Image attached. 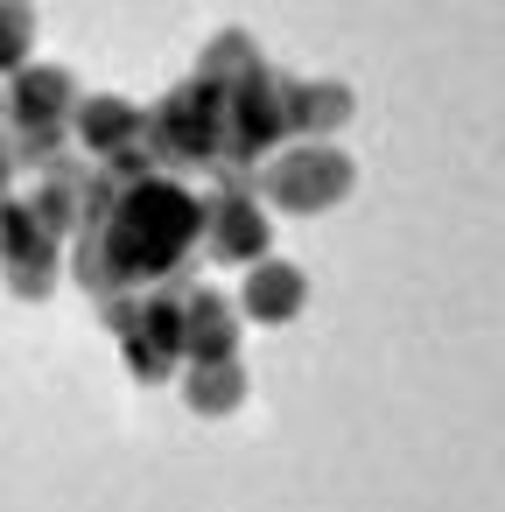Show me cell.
<instances>
[{
    "mask_svg": "<svg viewBox=\"0 0 505 512\" xmlns=\"http://www.w3.org/2000/svg\"><path fill=\"white\" fill-rule=\"evenodd\" d=\"M99 211H106V225H92V239H85V288H127V281L169 274L204 225L197 197H183L176 183H127L113 204L99 197Z\"/></svg>",
    "mask_w": 505,
    "mask_h": 512,
    "instance_id": "obj_1",
    "label": "cell"
},
{
    "mask_svg": "<svg viewBox=\"0 0 505 512\" xmlns=\"http://www.w3.org/2000/svg\"><path fill=\"white\" fill-rule=\"evenodd\" d=\"M113 330H120V351H127L134 379H162V372L176 365V351H190V337H183V302H169V295L120 302V309H113Z\"/></svg>",
    "mask_w": 505,
    "mask_h": 512,
    "instance_id": "obj_2",
    "label": "cell"
},
{
    "mask_svg": "<svg viewBox=\"0 0 505 512\" xmlns=\"http://www.w3.org/2000/svg\"><path fill=\"white\" fill-rule=\"evenodd\" d=\"M351 190V162L337 148H295L267 169V197L288 204V211H323Z\"/></svg>",
    "mask_w": 505,
    "mask_h": 512,
    "instance_id": "obj_3",
    "label": "cell"
},
{
    "mask_svg": "<svg viewBox=\"0 0 505 512\" xmlns=\"http://www.w3.org/2000/svg\"><path fill=\"white\" fill-rule=\"evenodd\" d=\"M211 253L218 260H260L267 253V218L246 190H225L211 204Z\"/></svg>",
    "mask_w": 505,
    "mask_h": 512,
    "instance_id": "obj_4",
    "label": "cell"
},
{
    "mask_svg": "<svg viewBox=\"0 0 505 512\" xmlns=\"http://www.w3.org/2000/svg\"><path fill=\"white\" fill-rule=\"evenodd\" d=\"M183 337H190V358L197 365H218L239 351V330H232V302L211 295V288H190L183 295Z\"/></svg>",
    "mask_w": 505,
    "mask_h": 512,
    "instance_id": "obj_5",
    "label": "cell"
},
{
    "mask_svg": "<svg viewBox=\"0 0 505 512\" xmlns=\"http://www.w3.org/2000/svg\"><path fill=\"white\" fill-rule=\"evenodd\" d=\"M78 134L85 148H99V162H127L134 155V134H148V120L120 99H85L78 106Z\"/></svg>",
    "mask_w": 505,
    "mask_h": 512,
    "instance_id": "obj_6",
    "label": "cell"
},
{
    "mask_svg": "<svg viewBox=\"0 0 505 512\" xmlns=\"http://www.w3.org/2000/svg\"><path fill=\"white\" fill-rule=\"evenodd\" d=\"M302 309V274L288 267V260H260L253 274H246V316H260V323H288Z\"/></svg>",
    "mask_w": 505,
    "mask_h": 512,
    "instance_id": "obj_7",
    "label": "cell"
},
{
    "mask_svg": "<svg viewBox=\"0 0 505 512\" xmlns=\"http://www.w3.org/2000/svg\"><path fill=\"white\" fill-rule=\"evenodd\" d=\"M64 99H71V78H64V71H22V78H15V134H36V120L57 134Z\"/></svg>",
    "mask_w": 505,
    "mask_h": 512,
    "instance_id": "obj_8",
    "label": "cell"
},
{
    "mask_svg": "<svg viewBox=\"0 0 505 512\" xmlns=\"http://www.w3.org/2000/svg\"><path fill=\"white\" fill-rule=\"evenodd\" d=\"M239 393H246L239 358H218V365H197L190 372V407L197 414H225V407H239Z\"/></svg>",
    "mask_w": 505,
    "mask_h": 512,
    "instance_id": "obj_9",
    "label": "cell"
}]
</instances>
